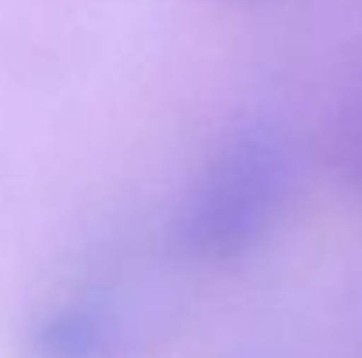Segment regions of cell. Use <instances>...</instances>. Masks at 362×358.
I'll return each mask as SVG.
<instances>
[{
    "mask_svg": "<svg viewBox=\"0 0 362 358\" xmlns=\"http://www.w3.org/2000/svg\"><path fill=\"white\" fill-rule=\"evenodd\" d=\"M292 183L288 141L271 123L226 133L194 176L173 239L197 263H236L274 229Z\"/></svg>",
    "mask_w": 362,
    "mask_h": 358,
    "instance_id": "obj_1",
    "label": "cell"
},
{
    "mask_svg": "<svg viewBox=\"0 0 362 358\" xmlns=\"http://www.w3.org/2000/svg\"><path fill=\"white\" fill-rule=\"evenodd\" d=\"M28 358H117V320L95 299H71L28 327Z\"/></svg>",
    "mask_w": 362,
    "mask_h": 358,
    "instance_id": "obj_2",
    "label": "cell"
},
{
    "mask_svg": "<svg viewBox=\"0 0 362 358\" xmlns=\"http://www.w3.org/2000/svg\"><path fill=\"white\" fill-rule=\"evenodd\" d=\"M331 162L362 197V81L345 95L331 126Z\"/></svg>",
    "mask_w": 362,
    "mask_h": 358,
    "instance_id": "obj_3",
    "label": "cell"
}]
</instances>
